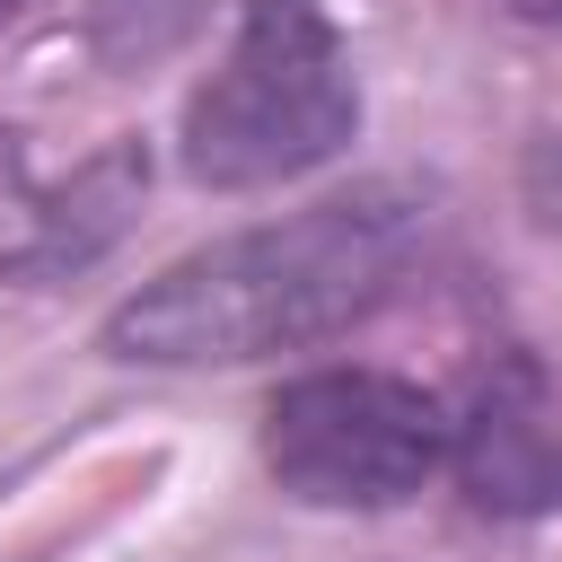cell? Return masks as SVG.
Instances as JSON below:
<instances>
[{
    "instance_id": "cell-2",
    "label": "cell",
    "mask_w": 562,
    "mask_h": 562,
    "mask_svg": "<svg viewBox=\"0 0 562 562\" xmlns=\"http://www.w3.org/2000/svg\"><path fill=\"white\" fill-rule=\"evenodd\" d=\"M360 132V88L334 18L316 0H246L228 61L184 105V176L211 193H255L325 167Z\"/></svg>"
},
{
    "instance_id": "cell-3",
    "label": "cell",
    "mask_w": 562,
    "mask_h": 562,
    "mask_svg": "<svg viewBox=\"0 0 562 562\" xmlns=\"http://www.w3.org/2000/svg\"><path fill=\"white\" fill-rule=\"evenodd\" d=\"M448 457V413L395 369H307L263 404V465L316 509H395Z\"/></svg>"
},
{
    "instance_id": "cell-5",
    "label": "cell",
    "mask_w": 562,
    "mask_h": 562,
    "mask_svg": "<svg viewBox=\"0 0 562 562\" xmlns=\"http://www.w3.org/2000/svg\"><path fill=\"white\" fill-rule=\"evenodd\" d=\"M149 184V158L140 149H97L70 184H35L26 167V140L0 132V281H44V272H70L88 263L140 202Z\"/></svg>"
},
{
    "instance_id": "cell-1",
    "label": "cell",
    "mask_w": 562,
    "mask_h": 562,
    "mask_svg": "<svg viewBox=\"0 0 562 562\" xmlns=\"http://www.w3.org/2000/svg\"><path fill=\"white\" fill-rule=\"evenodd\" d=\"M413 228H422V211L395 184L307 202L290 220L176 255L158 281H140L105 316L97 342L140 369H237V360L325 342L334 325H351L360 307L386 299V281L413 255Z\"/></svg>"
},
{
    "instance_id": "cell-4",
    "label": "cell",
    "mask_w": 562,
    "mask_h": 562,
    "mask_svg": "<svg viewBox=\"0 0 562 562\" xmlns=\"http://www.w3.org/2000/svg\"><path fill=\"white\" fill-rule=\"evenodd\" d=\"M448 457L474 509L492 518H544L562 509V395L536 351H501L465 413L448 422Z\"/></svg>"
},
{
    "instance_id": "cell-6",
    "label": "cell",
    "mask_w": 562,
    "mask_h": 562,
    "mask_svg": "<svg viewBox=\"0 0 562 562\" xmlns=\"http://www.w3.org/2000/svg\"><path fill=\"white\" fill-rule=\"evenodd\" d=\"M518 18H544V26H562V0H509Z\"/></svg>"
}]
</instances>
